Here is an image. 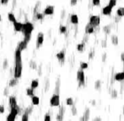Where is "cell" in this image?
Instances as JSON below:
<instances>
[{
    "label": "cell",
    "mask_w": 124,
    "mask_h": 121,
    "mask_svg": "<svg viewBox=\"0 0 124 121\" xmlns=\"http://www.w3.org/2000/svg\"><path fill=\"white\" fill-rule=\"evenodd\" d=\"M14 78L18 79L21 77L22 75V69H23V65H22V57H21V50L20 49H16L15 53H14Z\"/></svg>",
    "instance_id": "cell-1"
},
{
    "label": "cell",
    "mask_w": 124,
    "mask_h": 121,
    "mask_svg": "<svg viewBox=\"0 0 124 121\" xmlns=\"http://www.w3.org/2000/svg\"><path fill=\"white\" fill-rule=\"evenodd\" d=\"M34 30V25L30 22H26L24 24V27H23L22 33L25 36V40L26 42H29L30 40V36H31V33Z\"/></svg>",
    "instance_id": "cell-2"
},
{
    "label": "cell",
    "mask_w": 124,
    "mask_h": 121,
    "mask_svg": "<svg viewBox=\"0 0 124 121\" xmlns=\"http://www.w3.org/2000/svg\"><path fill=\"white\" fill-rule=\"evenodd\" d=\"M50 104L53 107H58L60 105V96L58 93H55L50 99Z\"/></svg>",
    "instance_id": "cell-3"
},
{
    "label": "cell",
    "mask_w": 124,
    "mask_h": 121,
    "mask_svg": "<svg viewBox=\"0 0 124 121\" xmlns=\"http://www.w3.org/2000/svg\"><path fill=\"white\" fill-rule=\"evenodd\" d=\"M90 23L93 27H98L100 25V18L99 15H92L90 16Z\"/></svg>",
    "instance_id": "cell-4"
},
{
    "label": "cell",
    "mask_w": 124,
    "mask_h": 121,
    "mask_svg": "<svg viewBox=\"0 0 124 121\" xmlns=\"http://www.w3.org/2000/svg\"><path fill=\"white\" fill-rule=\"evenodd\" d=\"M77 80L79 82V86H84V70L80 69L77 72Z\"/></svg>",
    "instance_id": "cell-5"
},
{
    "label": "cell",
    "mask_w": 124,
    "mask_h": 121,
    "mask_svg": "<svg viewBox=\"0 0 124 121\" xmlns=\"http://www.w3.org/2000/svg\"><path fill=\"white\" fill-rule=\"evenodd\" d=\"M43 42H44V34H43V33L40 32L36 37V48H40V46L43 44Z\"/></svg>",
    "instance_id": "cell-6"
},
{
    "label": "cell",
    "mask_w": 124,
    "mask_h": 121,
    "mask_svg": "<svg viewBox=\"0 0 124 121\" xmlns=\"http://www.w3.org/2000/svg\"><path fill=\"white\" fill-rule=\"evenodd\" d=\"M9 106L11 108V109H17L18 107V104H17V101H16L15 97H9Z\"/></svg>",
    "instance_id": "cell-7"
},
{
    "label": "cell",
    "mask_w": 124,
    "mask_h": 121,
    "mask_svg": "<svg viewBox=\"0 0 124 121\" xmlns=\"http://www.w3.org/2000/svg\"><path fill=\"white\" fill-rule=\"evenodd\" d=\"M90 109L87 108L85 109V112L83 114V116L79 119V121H89L90 120Z\"/></svg>",
    "instance_id": "cell-8"
},
{
    "label": "cell",
    "mask_w": 124,
    "mask_h": 121,
    "mask_svg": "<svg viewBox=\"0 0 124 121\" xmlns=\"http://www.w3.org/2000/svg\"><path fill=\"white\" fill-rule=\"evenodd\" d=\"M23 27H24V24H22V23L18 22V21L14 23V29L16 32H20V31L22 32Z\"/></svg>",
    "instance_id": "cell-9"
},
{
    "label": "cell",
    "mask_w": 124,
    "mask_h": 121,
    "mask_svg": "<svg viewBox=\"0 0 124 121\" xmlns=\"http://www.w3.org/2000/svg\"><path fill=\"white\" fill-rule=\"evenodd\" d=\"M53 14H54V7L53 6H47L43 12L44 15H52Z\"/></svg>",
    "instance_id": "cell-10"
},
{
    "label": "cell",
    "mask_w": 124,
    "mask_h": 121,
    "mask_svg": "<svg viewBox=\"0 0 124 121\" xmlns=\"http://www.w3.org/2000/svg\"><path fill=\"white\" fill-rule=\"evenodd\" d=\"M115 80L118 81V82H122V81H124V72L116 73V74H115Z\"/></svg>",
    "instance_id": "cell-11"
},
{
    "label": "cell",
    "mask_w": 124,
    "mask_h": 121,
    "mask_svg": "<svg viewBox=\"0 0 124 121\" xmlns=\"http://www.w3.org/2000/svg\"><path fill=\"white\" fill-rule=\"evenodd\" d=\"M95 31V27H93L91 24H90V23H88L87 24V25L85 26V33L86 34H93Z\"/></svg>",
    "instance_id": "cell-12"
},
{
    "label": "cell",
    "mask_w": 124,
    "mask_h": 121,
    "mask_svg": "<svg viewBox=\"0 0 124 121\" xmlns=\"http://www.w3.org/2000/svg\"><path fill=\"white\" fill-rule=\"evenodd\" d=\"M112 11V8L111 6H109V5H107V6H106L104 8H103V10H102V14H104V15H110Z\"/></svg>",
    "instance_id": "cell-13"
},
{
    "label": "cell",
    "mask_w": 124,
    "mask_h": 121,
    "mask_svg": "<svg viewBox=\"0 0 124 121\" xmlns=\"http://www.w3.org/2000/svg\"><path fill=\"white\" fill-rule=\"evenodd\" d=\"M27 44H28V42H26L25 40H22V41H20V44H19V45H18V47H17V48L20 49V50L22 51V50H24L26 48V46H27Z\"/></svg>",
    "instance_id": "cell-14"
},
{
    "label": "cell",
    "mask_w": 124,
    "mask_h": 121,
    "mask_svg": "<svg viewBox=\"0 0 124 121\" xmlns=\"http://www.w3.org/2000/svg\"><path fill=\"white\" fill-rule=\"evenodd\" d=\"M70 20H71V23L74 24H79V17L77 14H72L71 17H70Z\"/></svg>",
    "instance_id": "cell-15"
},
{
    "label": "cell",
    "mask_w": 124,
    "mask_h": 121,
    "mask_svg": "<svg viewBox=\"0 0 124 121\" xmlns=\"http://www.w3.org/2000/svg\"><path fill=\"white\" fill-rule=\"evenodd\" d=\"M57 58L60 60V61L63 62V60H65V53H64L63 50H62V51L58 52V54H57Z\"/></svg>",
    "instance_id": "cell-16"
},
{
    "label": "cell",
    "mask_w": 124,
    "mask_h": 121,
    "mask_svg": "<svg viewBox=\"0 0 124 121\" xmlns=\"http://www.w3.org/2000/svg\"><path fill=\"white\" fill-rule=\"evenodd\" d=\"M8 19L10 22L12 23H15L16 22V18L14 16V14L13 13H8Z\"/></svg>",
    "instance_id": "cell-17"
},
{
    "label": "cell",
    "mask_w": 124,
    "mask_h": 121,
    "mask_svg": "<svg viewBox=\"0 0 124 121\" xmlns=\"http://www.w3.org/2000/svg\"><path fill=\"white\" fill-rule=\"evenodd\" d=\"M31 100H32V103L34 105H38L39 103H40V98H39L37 96H33Z\"/></svg>",
    "instance_id": "cell-18"
},
{
    "label": "cell",
    "mask_w": 124,
    "mask_h": 121,
    "mask_svg": "<svg viewBox=\"0 0 124 121\" xmlns=\"http://www.w3.org/2000/svg\"><path fill=\"white\" fill-rule=\"evenodd\" d=\"M112 42L114 45H118V37L116 36V34L112 35Z\"/></svg>",
    "instance_id": "cell-19"
},
{
    "label": "cell",
    "mask_w": 124,
    "mask_h": 121,
    "mask_svg": "<svg viewBox=\"0 0 124 121\" xmlns=\"http://www.w3.org/2000/svg\"><path fill=\"white\" fill-rule=\"evenodd\" d=\"M116 15L120 17L124 16V8H119L116 10Z\"/></svg>",
    "instance_id": "cell-20"
},
{
    "label": "cell",
    "mask_w": 124,
    "mask_h": 121,
    "mask_svg": "<svg viewBox=\"0 0 124 121\" xmlns=\"http://www.w3.org/2000/svg\"><path fill=\"white\" fill-rule=\"evenodd\" d=\"M84 43L83 42V43H81V44H79L78 45H77V50L79 51V52H83L84 50Z\"/></svg>",
    "instance_id": "cell-21"
},
{
    "label": "cell",
    "mask_w": 124,
    "mask_h": 121,
    "mask_svg": "<svg viewBox=\"0 0 124 121\" xmlns=\"http://www.w3.org/2000/svg\"><path fill=\"white\" fill-rule=\"evenodd\" d=\"M95 87L96 90H100V87H101V81L97 80L95 83Z\"/></svg>",
    "instance_id": "cell-22"
},
{
    "label": "cell",
    "mask_w": 124,
    "mask_h": 121,
    "mask_svg": "<svg viewBox=\"0 0 124 121\" xmlns=\"http://www.w3.org/2000/svg\"><path fill=\"white\" fill-rule=\"evenodd\" d=\"M38 85H39V83H38V81L37 80H34V81H32L31 82V85H30V87L31 88H36V87H38Z\"/></svg>",
    "instance_id": "cell-23"
},
{
    "label": "cell",
    "mask_w": 124,
    "mask_h": 121,
    "mask_svg": "<svg viewBox=\"0 0 124 121\" xmlns=\"http://www.w3.org/2000/svg\"><path fill=\"white\" fill-rule=\"evenodd\" d=\"M103 31H104L106 34H110L111 33V26L110 25H106V26L103 27Z\"/></svg>",
    "instance_id": "cell-24"
},
{
    "label": "cell",
    "mask_w": 124,
    "mask_h": 121,
    "mask_svg": "<svg viewBox=\"0 0 124 121\" xmlns=\"http://www.w3.org/2000/svg\"><path fill=\"white\" fill-rule=\"evenodd\" d=\"M66 103L68 106H74V100H73L72 98H68L66 100Z\"/></svg>",
    "instance_id": "cell-25"
},
{
    "label": "cell",
    "mask_w": 124,
    "mask_h": 121,
    "mask_svg": "<svg viewBox=\"0 0 124 121\" xmlns=\"http://www.w3.org/2000/svg\"><path fill=\"white\" fill-rule=\"evenodd\" d=\"M21 121H29V113L25 112V113L24 114H23L22 119H21Z\"/></svg>",
    "instance_id": "cell-26"
},
{
    "label": "cell",
    "mask_w": 124,
    "mask_h": 121,
    "mask_svg": "<svg viewBox=\"0 0 124 121\" xmlns=\"http://www.w3.org/2000/svg\"><path fill=\"white\" fill-rule=\"evenodd\" d=\"M27 95H28V96H30L31 98L34 96V91H33V88L30 87V88L27 89Z\"/></svg>",
    "instance_id": "cell-27"
},
{
    "label": "cell",
    "mask_w": 124,
    "mask_h": 121,
    "mask_svg": "<svg viewBox=\"0 0 124 121\" xmlns=\"http://www.w3.org/2000/svg\"><path fill=\"white\" fill-rule=\"evenodd\" d=\"M116 0H109V6H111L112 8H113V7L116 6Z\"/></svg>",
    "instance_id": "cell-28"
},
{
    "label": "cell",
    "mask_w": 124,
    "mask_h": 121,
    "mask_svg": "<svg viewBox=\"0 0 124 121\" xmlns=\"http://www.w3.org/2000/svg\"><path fill=\"white\" fill-rule=\"evenodd\" d=\"M111 96H112V98H117V92H116V89H113V90L112 91V94H111Z\"/></svg>",
    "instance_id": "cell-29"
},
{
    "label": "cell",
    "mask_w": 124,
    "mask_h": 121,
    "mask_svg": "<svg viewBox=\"0 0 124 121\" xmlns=\"http://www.w3.org/2000/svg\"><path fill=\"white\" fill-rule=\"evenodd\" d=\"M59 30H60V32L62 33V34H64V33H66V31H67L66 26H64V25H61L60 28H59Z\"/></svg>",
    "instance_id": "cell-30"
},
{
    "label": "cell",
    "mask_w": 124,
    "mask_h": 121,
    "mask_svg": "<svg viewBox=\"0 0 124 121\" xmlns=\"http://www.w3.org/2000/svg\"><path fill=\"white\" fill-rule=\"evenodd\" d=\"M88 67V64L86 62H81L80 63V68L82 69V70H84V69H86Z\"/></svg>",
    "instance_id": "cell-31"
},
{
    "label": "cell",
    "mask_w": 124,
    "mask_h": 121,
    "mask_svg": "<svg viewBox=\"0 0 124 121\" xmlns=\"http://www.w3.org/2000/svg\"><path fill=\"white\" fill-rule=\"evenodd\" d=\"M43 17H44V14H40V13H37V14H36V18L37 19L41 20L43 19Z\"/></svg>",
    "instance_id": "cell-32"
},
{
    "label": "cell",
    "mask_w": 124,
    "mask_h": 121,
    "mask_svg": "<svg viewBox=\"0 0 124 121\" xmlns=\"http://www.w3.org/2000/svg\"><path fill=\"white\" fill-rule=\"evenodd\" d=\"M92 4L95 6H100V0H92Z\"/></svg>",
    "instance_id": "cell-33"
},
{
    "label": "cell",
    "mask_w": 124,
    "mask_h": 121,
    "mask_svg": "<svg viewBox=\"0 0 124 121\" xmlns=\"http://www.w3.org/2000/svg\"><path fill=\"white\" fill-rule=\"evenodd\" d=\"M94 57H95V50H91V51L89 53V59H92Z\"/></svg>",
    "instance_id": "cell-34"
},
{
    "label": "cell",
    "mask_w": 124,
    "mask_h": 121,
    "mask_svg": "<svg viewBox=\"0 0 124 121\" xmlns=\"http://www.w3.org/2000/svg\"><path fill=\"white\" fill-rule=\"evenodd\" d=\"M44 121H51V116L49 114H46L44 117Z\"/></svg>",
    "instance_id": "cell-35"
},
{
    "label": "cell",
    "mask_w": 124,
    "mask_h": 121,
    "mask_svg": "<svg viewBox=\"0 0 124 121\" xmlns=\"http://www.w3.org/2000/svg\"><path fill=\"white\" fill-rule=\"evenodd\" d=\"M72 111H73V114L74 115H76L77 114V109H76V107L75 106H73V108H72Z\"/></svg>",
    "instance_id": "cell-36"
},
{
    "label": "cell",
    "mask_w": 124,
    "mask_h": 121,
    "mask_svg": "<svg viewBox=\"0 0 124 121\" xmlns=\"http://www.w3.org/2000/svg\"><path fill=\"white\" fill-rule=\"evenodd\" d=\"M101 45L102 47H106V39H104V40H101Z\"/></svg>",
    "instance_id": "cell-37"
},
{
    "label": "cell",
    "mask_w": 124,
    "mask_h": 121,
    "mask_svg": "<svg viewBox=\"0 0 124 121\" xmlns=\"http://www.w3.org/2000/svg\"><path fill=\"white\" fill-rule=\"evenodd\" d=\"M77 2H78V0H70V4H71V5H73V6L76 5Z\"/></svg>",
    "instance_id": "cell-38"
},
{
    "label": "cell",
    "mask_w": 124,
    "mask_h": 121,
    "mask_svg": "<svg viewBox=\"0 0 124 121\" xmlns=\"http://www.w3.org/2000/svg\"><path fill=\"white\" fill-rule=\"evenodd\" d=\"M121 18H122V17L118 16V15H116V16H115V20H116V22H119L120 19H121Z\"/></svg>",
    "instance_id": "cell-39"
},
{
    "label": "cell",
    "mask_w": 124,
    "mask_h": 121,
    "mask_svg": "<svg viewBox=\"0 0 124 121\" xmlns=\"http://www.w3.org/2000/svg\"><path fill=\"white\" fill-rule=\"evenodd\" d=\"M106 53H104L102 55V61H106Z\"/></svg>",
    "instance_id": "cell-40"
},
{
    "label": "cell",
    "mask_w": 124,
    "mask_h": 121,
    "mask_svg": "<svg viewBox=\"0 0 124 121\" xmlns=\"http://www.w3.org/2000/svg\"><path fill=\"white\" fill-rule=\"evenodd\" d=\"M0 1H1V4H4V5H5L8 3V0H0Z\"/></svg>",
    "instance_id": "cell-41"
},
{
    "label": "cell",
    "mask_w": 124,
    "mask_h": 121,
    "mask_svg": "<svg viewBox=\"0 0 124 121\" xmlns=\"http://www.w3.org/2000/svg\"><path fill=\"white\" fill-rule=\"evenodd\" d=\"M84 43H85V42H87V40H88V34H86L85 35H84Z\"/></svg>",
    "instance_id": "cell-42"
},
{
    "label": "cell",
    "mask_w": 124,
    "mask_h": 121,
    "mask_svg": "<svg viewBox=\"0 0 124 121\" xmlns=\"http://www.w3.org/2000/svg\"><path fill=\"white\" fill-rule=\"evenodd\" d=\"M121 60L122 61V63L124 64V52H122L121 54Z\"/></svg>",
    "instance_id": "cell-43"
},
{
    "label": "cell",
    "mask_w": 124,
    "mask_h": 121,
    "mask_svg": "<svg viewBox=\"0 0 124 121\" xmlns=\"http://www.w3.org/2000/svg\"><path fill=\"white\" fill-rule=\"evenodd\" d=\"M4 112V106L1 105V106H0V113H3Z\"/></svg>",
    "instance_id": "cell-44"
},
{
    "label": "cell",
    "mask_w": 124,
    "mask_h": 121,
    "mask_svg": "<svg viewBox=\"0 0 124 121\" xmlns=\"http://www.w3.org/2000/svg\"><path fill=\"white\" fill-rule=\"evenodd\" d=\"M93 121H101V119H100V117H96L93 119Z\"/></svg>",
    "instance_id": "cell-45"
},
{
    "label": "cell",
    "mask_w": 124,
    "mask_h": 121,
    "mask_svg": "<svg viewBox=\"0 0 124 121\" xmlns=\"http://www.w3.org/2000/svg\"><path fill=\"white\" fill-rule=\"evenodd\" d=\"M1 19H2V17H1V14H0V21H1Z\"/></svg>",
    "instance_id": "cell-46"
}]
</instances>
